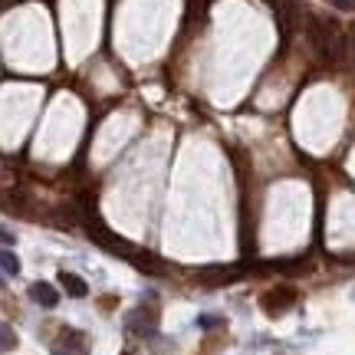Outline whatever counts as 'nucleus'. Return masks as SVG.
<instances>
[{
  "instance_id": "f257e3e1",
  "label": "nucleus",
  "mask_w": 355,
  "mask_h": 355,
  "mask_svg": "<svg viewBox=\"0 0 355 355\" xmlns=\"http://www.w3.org/2000/svg\"><path fill=\"white\" fill-rule=\"evenodd\" d=\"M125 329L132 332V336H155V329H158V313H155V309H145V306L132 309L125 316Z\"/></svg>"
},
{
  "instance_id": "f8f14e48",
  "label": "nucleus",
  "mask_w": 355,
  "mask_h": 355,
  "mask_svg": "<svg viewBox=\"0 0 355 355\" xmlns=\"http://www.w3.org/2000/svg\"><path fill=\"white\" fill-rule=\"evenodd\" d=\"M0 286H3V277H0Z\"/></svg>"
},
{
  "instance_id": "9b49d317",
  "label": "nucleus",
  "mask_w": 355,
  "mask_h": 355,
  "mask_svg": "<svg viewBox=\"0 0 355 355\" xmlns=\"http://www.w3.org/2000/svg\"><path fill=\"white\" fill-rule=\"evenodd\" d=\"M122 355H135V352H122Z\"/></svg>"
},
{
  "instance_id": "6e6552de",
  "label": "nucleus",
  "mask_w": 355,
  "mask_h": 355,
  "mask_svg": "<svg viewBox=\"0 0 355 355\" xmlns=\"http://www.w3.org/2000/svg\"><path fill=\"white\" fill-rule=\"evenodd\" d=\"M10 345H13L10 329H7V326H0V349H10Z\"/></svg>"
},
{
  "instance_id": "7ed1b4c3",
  "label": "nucleus",
  "mask_w": 355,
  "mask_h": 355,
  "mask_svg": "<svg viewBox=\"0 0 355 355\" xmlns=\"http://www.w3.org/2000/svg\"><path fill=\"white\" fill-rule=\"evenodd\" d=\"M56 355H89V336L79 329H63L56 343Z\"/></svg>"
},
{
  "instance_id": "9d476101",
  "label": "nucleus",
  "mask_w": 355,
  "mask_h": 355,
  "mask_svg": "<svg viewBox=\"0 0 355 355\" xmlns=\"http://www.w3.org/2000/svg\"><path fill=\"white\" fill-rule=\"evenodd\" d=\"M0 243H13V234H7V230H0Z\"/></svg>"
},
{
  "instance_id": "f03ea898",
  "label": "nucleus",
  "mask_w": 355,
  "mask_h": 355,
  "mask_svg": "<svg viewBox=\"0 0 355 355\" xmlns=\"http://www.w3.org/2000/svg\"><path fill=\"white\" fill-rule=\"evenodd\" d=\"M293 303H296V290H293V286H273L270 293H263V309L270 316L286 313Z\"/></svg>"
},
{
  "instance_id": "0eeeda50",
  "label": "nucleus",
  "mask_w": 355,
  "mask_h": 355,
  "mask_svg": "<svg viewBox=\"0 0 355 355\" xmlns=\"http://www.w3.org/2000/svg\"><path fill=\"white\" fill-rule=\"evenodd\" d=\"M0 270L10 273V277H17V273H20V260H17L10 250H0Z\"/></svg>"
},
{
  "instance_id": "423d86ee",
  "label": "nucleus",
  "mask_w": 355,
  "mask_h": 355,
  "mask_svg": "<svg viewBox=\"0 0 355 355\" xmlns=\"http://www.w3.org/2000/svg\"><path fill=\"white\" fill-rule=\"evenodd\" d=\"M60 283H63V290L69 293V296H76V300H83V296H86L89 293V286H86V279L83 277H76V273H60Z\"/></svg>"
},
{
  "instance_id": "20e7f679",
  "label": "nucleus",
  "mask_w": 355,
  "mask_h": 355,
  "mask_svg": "<svg viewBox=\"0 0 355 355\" xmlns=\"http://www.w3.org/2000/svg\"><path fill=\"white\" fill-rule=\"evenodd\" d=\"M198 277H201V283H207V286H224V283H234V279L241 277V270H237V266H207Z\"/></svg>"
},
{
  "instance_id": "1a4fd4ad",
  "label": "nucleus",
  "mask_w": 355,
  "mask_h": 355,
  "mask_svg": "<svg viewBox=\"0 0 355 355\" xmlns=\"http://www.w3.org/2000/svg\"><path fill=\"white\" fill-rule=\"evenodd\" d=\"M332 7H339V10H355V0H329Z\"/></svg>"
},
{
  "instance_id": "39448f33",
  "label": "nucleus",
  "mask_w": 355,
  "mask_h": 355,
  "mask_svg": "<svg viewBox=\"0 0 355 355\" xmlns=\"http://www.w3.org/2000/svg\"><path fill=\"white\" fill-rule=\"evenodd\" d=\"M30 300L40 306H46V309H53V306L60 303V293L53 290L50 283H33V286H30Z\"/></svg>"
}]
</instances>
